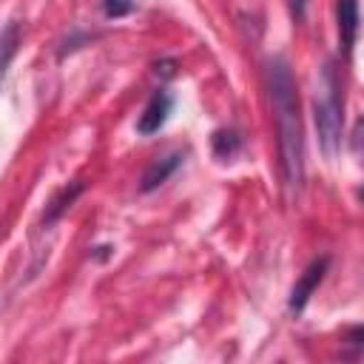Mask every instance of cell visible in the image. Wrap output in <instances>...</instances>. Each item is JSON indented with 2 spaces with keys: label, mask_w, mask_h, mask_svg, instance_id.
Listing matches in <instances>:
<instances>
[{
  "label": "cell",
  "mask_w": 364,
  "mask_h": 364,
  "mask_svg": "<svg viewBox=\"0 0 364 364\" xmlns=\"http://www.w3.org/2000/svg\"><path fill=\"white\" fill-rule=\"evenodd\" d=\"M270 100H273L276 125H279L284 179L290 188H299L304 179V142H301V125H299V105H296L293 77L287 65L279 60L270 65Z\"/></svg>",
  "instance_id": "6da1fadb"
},
{
  "label": "cell",
  "mask_w": 364,
  "mask_h": 364,
  "mask_svg": "<svg viewBox=\"0 0 364 364\" xmlns=\"http://www.w3.org/2000/svg\"><path fill=\"white\" fill-rule=\"evenodd\" d=\"M324 97L316 100V125L321 131V139H324V148L333 151L336 142H338V134H341V122H338V100H336V82H333V74L327 71L324 74Z\"/></svg>",
  "instance_id": "7a4b0ae2"
},
{
  "label": "cell",
  "mask_w": 364,
  "mask_h": 364,
  "mask_svg": "<svg viewBox=\"0 0 364 364\" xmlns=\"http://www.w3.org/2000/svg\"><path fill=\"white\" fill-rule=\"evenodd\" d=\"M168 114H171V97H168L165 91H156V94L151 97L145 114L139 117L136 131H139V134H154V131H159V128L165 125Z\"/></svg>",
  "instance_id": "3957f363"
},
{
  "label": "cell",
  "mask_w": 364,
  "mask_h": 364,
  "mask_svg": "<svg viewBox=\"0 0 364 364\" xmlns=\"http://www.w3.org/2000/svg\"><path fill=\"white\" fill-rule=\"evenodd\" d=\"M324 267H327V259H318V262H313L307 270H304V276L299 279V284L293 287V296H290V310H301L304 304H307V299H310V293L316 290V284L321 282V276H324Z\"/></svg>",
  "instance_id": "277c9868"
},
{
  "label": "cell",
  "mask_w": 364,
  "mask_h": 364,
  "mask_svg": "<svg viewBox=\"0 0 364 364\" xmlns=\"http://www.w3.org/2000/svg\"><path fill=\"white\" fill-rule=\"evenodd\" d=\"M336 14H338L341 46H344V51H350L353 43H355V31H358V6H355V0H338Z\"/></svg>",
  "instance_id": "5b68a950"
},
{
  "label": "cell",
  "mask_w": 364,
  "mask_h": 364,
  "mask_svg": "<svg viewBox=\"0 0 364 364\" xmlns=\"http://www.w3.org/2000/svg\"><path fill=\"white\" fill-rule=\"evenodd\" d=\"M17 23H9L6 28H3V34H0V82H3V74H6V65H9V60L14 57V51H17Z\"/></svg>",
  "instance_id": "8992f818"
},
{
  "label": "cell",
  "mask_w": 364,
  "mask_h": 364,
  "mask_svg": "<svg viewBox=\"0 0 364 364\" xmlns=\"http://www.w3.org/2000/svg\"><path fill=\"white\" fill-rule=\"evenodd\" d=\"M176 162H179V156H168L162 165L156 162V165H154V168L145 173V179H142V191H151V188H156L159 182H165V176H168V173L176 168Z\"/></svg>",
  "instance_id": "52a82bcc"
},
{
  "label": "cell",
  "mask_w": 364,
  "mask_h": 364,
  "mask_svg": "<svg viewBox=\"0 0 364 364\" xmlns=\"http://www.w3.org/2000/svg\"><path fill=\"white\" fill-rule=\"evenodd\" d=\"M131 6H134L131 0H102V9L108 17H122L131 11Z\"/></svg>",
  "instance_id": "ba28073f"
},
{
  "label": "cell",
  "mask_w": 364,
  "mask_h": 364,
  "mask_svg": "<svg viewBox=\"0 0 364 364\" xmlns=\"http://www.w3.org/2000/svg\"><path fill=\"white\" fill-rule=\"evenodd\" d=\"M287 6L293 9V14H299V17H301V11H304V0H287Z\"/></svg>",
  "instance_id": "9c48e42d"
}]
</instances>
